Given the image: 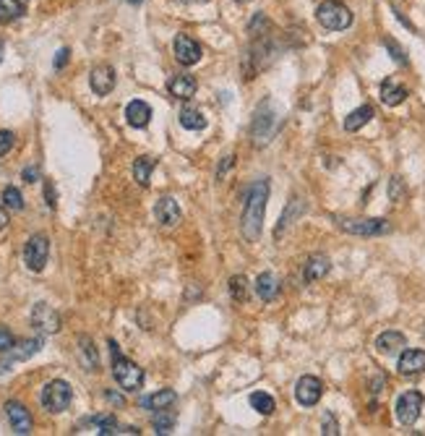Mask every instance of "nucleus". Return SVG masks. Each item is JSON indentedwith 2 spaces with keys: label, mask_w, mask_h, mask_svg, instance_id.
I'll use <instances>...</instances> for the list:
<instances>
[{
  "label": "nucleus",
  "mask_w": 425,
  "mask_h": 436,
  "mask_svg": "<svg viewBox=\"0 0 425 436\" xmlns=\"http://www.w3.org/2000/svg\"><path fill=\"white\" fill-rule=\"evenodd\" d=\"M266 201H269V181L258 178L256 183H251L243 194V217H240V230L251 243L258 240L261 228H264V215H266Z\"/></svg>",
  "instance_id": "obj_1"
},
{
  "label": "nucleus",
  "mask_w": 425,
  "mask_h": 436,
  "mask_svg": "<svg viewBox=\"0 0 425 436\" xmlns=\"http://www.w3.org/2000/svg\"><path fill=\"white\" fill-rule=\"evenodd\" d=\"M110 353H112V376L120 384V389L126 392H138L144 384V369H138L133 360H128L126 355H120L117 345L110 339Z\"/></svg>",
  "instance_id": "obj_2"
},
{
  "label": "nucleus",
  "mask_w": 425,
  "mask_h": 436,
  "mask_svg": "<svg viewBox=\"0 0 425 436\" xmlns=\"http://www.w3.org/2000/svg\"><path fill=\"white\" fill-rule=\"evenodd\" d=\"M316 19L329 32H344L352 26V11L340 0H324L316 8Z\"/></svg>",
  "instance_id": "obj_3"
},
{
  "label": "nucleus",
  "mask_w": 425,
  "mask_h": 436,
  "mask_svg": "<svg viewBox=\"0 0 425 436\" xmlns=\"http://www.w3.org/2000/svg\"><path fill=\"white\" fill-rule=\"evenodd\" d=\"M40 400H42V408L47 413H63V410H68L71 400H74V389L63 379H53V382L44 384Z\"/></svg>",
  "instance_id": "obj_4"
},
{
  "label": "nucleus",
  "mask_w": 425,
  "mask_h": 436,
  "mask_svg": "<svg viewBox=\"0 0 425 436\" xmlns=\"http://www.w3.org/2000/svg\"><path fill=\"white\" fill-rule=\"evenodd\" d=\"M340 230L350 233V235H360V238H376V235H386L392 233V225L381 217H362V219H337Z\"/></svg>",
  "instance_id": "obj_5"
},
{
  "label": "nucleus",
  "mask_w": 425,
  "mask_h": 436,
  "mask_svg": "<svg viewBox=\"0 0 425 436\" xmlns=\"http://www.w3.org/2000/svg\"><path fill=\"white\" fill-rule=\"evenodd\" d=\"M423 405H425V397L417 389H410V392H404L397 397V403H394V413H397V421L402 426H412L420 413H423Z\"/></svg>",
  "instance_id": "obj_6"
},
{
  "label": "nucleus",
  "mask_w": 425,
  "mask_h": 436,
  "mask_svg": "<svg viewBox=\"0 0 425 436\" xmlns=\"http://www.w3.org/2000/svg\"><path fill=\"white\" fill-rule=\"evenodd\" d=\"M276 131V115L272 105H261L253 115V126H251V136H253L256 146H264L272 142V136Z\"/></svg>",
  "instance_id": "obj_7"
},
{
  "label": "nucleus",
  "mask_w": 425,
  "mask_h": 436,
  "mask_svg": "<svg viewBox=\"0 0 425 436\" xmlns=\"http://www.w3.org/2000/svg\"><path fill=\"white\" fill-rule=\"evenodd\" d=\"M47 256H50V240H47V235L37 233V235H32V238L26 240V246H24V264L32 272H42L44 264H47Z\"/></svg>",
  "instance_id": "obj_8"
},
{
  "label": "nucleus",
  "mask_w": 425,
  "mask_h": 436,
  "mask_svg": "<svg viewBox=\"0 0 425 436\" xmlns=\"http://www.w3.org/2000/svg\"><path fill=\"white\" fill-rule=\"evenodd\" d=\"M42 350V337H34V339H22L16 342L8 353H3V360H0V374L3 371H11L13 363H22V360H29L32 355H37Z\"/></svg>",
  "instance_id": "obj_9"
},
{
  "label": "nucleus",
  "mask_w": 425,
  "mask_h": 436,
  "mask_svg": "<svg viewBox=\"0 0 425 436\" xmlns=\"http://www.w3.org/2000/svg\"><path fill=\"white\" fill-rule=\"evenodd\" d=\"M172 50H175V58H178L181 66H196L203 55L201 44L196 42L193 37H188V34H178L175 42H172Z\"/></svg>",
  "instance_id": "obj_10"
},
{
  "label": "nucleus",
  "mask_w": 425,
  "mask_h": 436,
  "mask_svg": "<svg viewBox=\"0 0 425 436\" xmlns=\"http://www.w3.org/2000/svg\"><path fill=\"white\" fill-rule=\"evenodd\" d=\"M321 394H324V382L316 376H300L295 384V400L303 408H313L321 400Z\"/></svg>",
  "instance_id": "obj_11"
},
{
  "label": "nucleus",
  "mask_w": 425,
  "mask_h": 436,
  "mask_svg": "<svg viewBox=\"0 0 425 436\" xmlns=\"http://www.w3.org/2000/svg\"><path fill=\"white\" fill-rule=\"evenodd\" d=\"M32 324L42 335H55V332H60V317H58V311L50 308L47 303H37L32 308Z\"/></svg>",
  "instance_id": "obj_12"
},
{
  "label": "nucleus",
  "mask_w": 425,
  "mask_h": 436,
  "mask_svg": "<svg viewBox=\"0 0 425 436\" xmlns=\"http://www.w3.org/2000/svg\"><path fill=\"white\" fill-rule=\"evenodd\" d=\"M6 415H8V424L16 434H32V413L22 403H16V400L6 403Z\"/></svg>",
  "instance_id": "obj_13"
},
{
  "label": "nucleus",
  "mask_w": 425,
  "mask_h": 436,
  "mask_svg": "<svg viewBox=\"0 0 425 436\" xmlns=\"http://www.w3.org/2000/svg\"><path fill=\"white\" fill-rule=\"evenodd\" d=\"M303 215H306V201H303L300 196H292L288 201V209H285V212H282V217H279V225L274 228V238L276 240L282 238V235H285V233L295 225V219H300Z\"/></svg>",
  "instance_id": "obj_14"
},
{
  "label": "nucleus",
  "mask_w": 425,
  "mask_h": 436,
  "mask_svg": "<svg viewBox=\"0 0 425 436\" xmlns=\"http://www.w3.org/2000/svg\"><path fill=\"white\" fill-rule=\"evenodd\" d=\"M154 217H157V222L165 225V228H175V225L183 219V215H181V207H178V201H175V199L162 196L160 201L154 204Z\"/></svg>",
  "instance_id": "obj_15"
},
{
  "label": "nucleus",
  "mask_w": 425,
  "mask_h": 436,
  "mask_svg": "<svg viewBox=\"0 0 425 436\" xmlns=\"http://www.w3.org/2000/svg\"><path fill=\"white\" fill-rule=\"evenodd\" d=\"M89 84H92V92H94V94L105 97V94H110V92L115 89V71H112L110 66L92 68V74H89Z\"/></svg>",
  "instance_id": "obj_16"
},
{
  "label": "nucleus",
  "mask_w": 425,
  "mask_h": 436,
  "mask_svg": "<svg viewBox=\"0 0 425 436\" xmlns=\"http://www.w3.org/2000/svg\"><path fill=\"white\" fill-rule=\"evenodd\" d=\"M331 269V262L326 253H313L308 262H306V269H303V283L310 285V283H319L324 280Z\"/></svg>",
  "instance_id": "obj_17"
},
{
  "label": "nucleus",
  "mask_w": 425,
  "mask_h": 436,
  "mask_svg": "<svg viewBox=\"0 0 425 436\" xmlns=\"http://www.w3.org/2000/svg\"><path fill=\"white\" fill-rule=\"evenodd\" d=\"M397 369L402 376H417L425 371V350H402Z\"/></svg>",
  "instance_id": "obj_18"
},
{
  "label": "nucleus",
  "mask_w": 425,
  "mask_h": 436,
  "mask_svg": "<svg viewBox=\"0 0 425 436\" xmlns=\"http://www.w3.org/2000/svg\"><path fill=\"white\" fill-rule=\"evenodd\" d=\"M407 348V339H404L402 332H397V329H386L381 332L378 337H376V350L383 353V355H397V353H402Z\"/></svg>",
  "instance_id": "obj_19"
},
{
  "label": "nucleus",
  "mask_w": 425,
  "mask_h": 436,
  "mask_svg": "<svg viewBox=\"0 0 425 436\" xmlns=\"http://www.w3.org/2000/svg\"><path fill=\"white\" fill-rule=\"evenodd\" d=\"M196 89H199V81L191 74H178L167 81V92L178 99H191L196 94Z\"/></svg>",
  "instance_id": "obj_20"
},
{
  "label": "nucleus",
  "mask_w": 425,
  "mask_h": 436,
  "mask_svg": "<svg viewBox=\"0 0 425 436\" xmlns=\"http://www.w3.org/2000/svg\"><path fill=\"white\" fill-rule=\"evenodd\" d=\"M126 118L133 128H147L151 120V108L144 102V99H133V102H128Z\"/></svg>",
  "instance_id": "obj_21"
},
{
  "label": "nucleus",
  "mask_w": 425,
  "mask_h": 436,
  "mask_svg": "<svg viewBox=\"0 0 425 436\" xmlns=\"http://www.w3.org/2000/svg\"><path fill=\"white\" fill-rule=\"evenodd\" d=\"M404 99H407V89L399 84V81H394V78H386L381 84V102L386 108H397V105H402Z\"/></svg>",
  "instance_id": "obj_22"
},
{
  "label": "nucleus",
  "mask_w": 425,
  "mask_h": 436,
  "mask_svg": "<svg viewBox=\"0 0 425 436\" xmlns=\"http://www.w3.org/2000/svg\"><path fill=\"white\" fill-rule=\"evenodd\" d=\"M175 403H178L175 389H160V392H154L141 400V405H144L147 410H167V408H172Z\"/></svg>",
  "instance_id": "obj_23"
},
{
  "label": "nucleus",
  "mask_w": 425,
  "mask_h": 436,
  "mask_svg": "<svg viewBox=\"0 0 425 436\" xmlns=\"http://www.w3.org/2000/svg\"><path fill=\"white\" fill-rule=\"evenodd\" d=\"M78 355H81V366H84L86 371L99 369V355H97V348H94V342H92V337H86V335L78 337Z\"/></svg>",
  "instance_id": "obj_24"
},
{
  "label": "nucleus",
  "mask_w": 425,
  "mask_h": 436,
  "mask_svg": "<svg viewBox=\"0 0 425 436\" xmlns=\"http://www.w3.org/2000/svg\"><path fill=\"white\" fill-rule=\"evenodd\" d=\"M371 118H373V108H371V105H360V108L352 110L350 115L344 118V131H347V133L360 131L365 123H371Z\"/></svg>",
  "instance_id": "obj_25"
},
{
  "label": "nucleus",
  "mask_w": 425,
  "mask_h": 436,
  "mask_svg": "<svg viewBox=\"0 0 425 436\" xmlns=\"http://www.w3.org/2000/svg\"><path fill=\"white\" fill-rule=\"evenodd\" d=\"M256 293H258L261 301H274L276 295H279V280L272 272H264L256 280Z\"/></svg>",
  "instance_id": "obj_26"
},
{
  "label": "nucleus",
  "mask_w": 425,
  "mask_h": 436,
  "mask_svg": "<svg viewBox=\"0 0 425 436\" xmlns=\"http://www.w3.org/2000/svg\"><path fill=\"white\" fill-rule=\"evenodd\" d=\"M154 167H157V160H151V157H138L136 162H133V181H136L141 188H147L151 181Z\"/></svg>",
  "instance_id": "obj_27"
},
{
  "label": "nucleus",
  "mask_w": 425,
  "mask_h": 436,
  "mask_svg": "<svg viewBox=\"0 0 425 436\" xmlns=\"http://www.w3.org/2000/svg\"><path fill=\"white\" fill-rule=\"evenodd\" d=\"M181 126L188 131H203L206 128V118L199 108H183L181 110Z\"/></svg>",
  "instance_id": "obj_28"
},
{
  "label": "nucleus",
  "mask_w": 425,
  "mask_h": 436,
  "mask_svg": "<svg viewBox=\"0 0 425 436\" xmlns=\"http://www.w3.org/2000/svg\"><path fill=\"white\" fill-rule=\"evenodd\" d=\"M24 16V0H0V24H11Z\"/></svg>",
  "instance_id": "obj_29"
},
{
  "label": "nucleus",
  "mask_w": 425,
  "mask_h": 436,
  "mask_svg": "<svg viewBox=\"0 0 425 436\" xmlns=\"http://www.w3.org/2000/svg\"><path fill=\"white\" fill-rule=\"evenodd\" d=\"M251 408H253V410H258L261 415H272L276 410V403H274V397H272V394L253 392V394H251Z\"/></svg>",
  "instance_id": "obj_30"
},
{
  "label": "nucleus",
  "mask_w": 425,
  "mask_h": 436,
  "mask_svg": "<svg viewBox=\"0 0 425 436\" xmlns=\"http://www.w3.org/2000/svg\"><path fill=\"white\" fill-rule=\"evenodd\" d=\"M151 424L157 428V434H170L172 426H175V413H172L170 408H167V410H154Z\"/></svg>",
  "instance_id": "obj_31"
},
{
  "label": "nucleus",
  "mask_w": 425,
  "mask_h": 436,
  "mask_svg": "<svg viewBox=\"0 0 425 436\" xmlns=\"http://www.w3.org/2000/svg\"><path fill=\"white\" fill-rule=\"evenodd\" d=\"M3 207L6 209H11V212H22L24 209V196H22V191L19 188H13V185H6L3 188Z\"/></svg>",
  "instance_id": "obj_32"
},
{
  "label": "nucleus",
  "mask_w": 425,
  "mask_h": 436,
  "mask_svg": "<svg viewBox=\"0 0 425 436\" xmlns=\"http://www.w3.org/2000/svg\"><path fill=\"white\" fill-rule=\"evenodd\" d=\"M230 295H233L235 303H243L245 298H248V280H245L243 274H235L233 280H230Z\"/></svg>",
  "instance_id": "obj_33"
},
{
  "label": "nucleus",
  "mask_w": 425,
  "mask_h": 436,
  "mask_svg": "<svg viewBox=\"0 0 425 436\" xmlns=\"http://www.w3.org/2000/svg\"><path fill=\"white\" fill-rule=\"evenodd\" d=\"M383 44H386V50L392 53V58L397 60V63H399V66H407V55H404V50L397 42H394L392 37H386V40H383Z\"/></svg>",
  "instance_id": "obj_34"
},
{
  "label": "nucleus",
  "mask_w": 425,
  "mask_h": 436,
  "mask_svg": "<svg viewBox=\"0 0 425 436\" xmlns=\"http://www.w3.org/2000/svg\"><path fill=\"white\" fill-rule=\"evenodd\" d=\"M389 199H392V201H402L404 199V183H402V178H397V175L389 181Z\"/></svg>",
  "instance_id": "obj_35"
},
{
  "label": "nucleus",
  "mask_w": 425,
  "mask_h": 436,
  "mask_svg": "<svg viewBox=\"0 0 425 436\" xmlns=\"http://www.w3.org/2000/svg\"><path fill=\"white\" fill-rule=\"evenodd\" d=\"M13 144H16L13 131H0V157H6V154L11 152Z\"/></svg>",
  "instance_id": "obj_36"
},
{
  "label": "nucleus",
  "mask_w": 425,
  "mask_h": 436,
  "mask_svg": "<svg viewBox=\"0 0 425 436\" xmlns=\"http://www.w3.org/2000/svg\"><path fill=\"white\" fill-rule=\"evenodd\" d=\"M321 434H326V436H337L340 434V424H337V418L331 413L324 415V431Z\"/></svg>",
  "instance_id": "obj_37"
},
{
  "label": "nucleus",
  "mask_w": 425,
  "mask_h": 436,
  "mask_svg": "<svg viewBox=\"0 0 425 436\" xmlns=\"http://www.w3.org/2000/svg\"><path fill=\"white\" fill-rule=\"evenodd\" d=\"M13 345H16L13 335L6 327H0V353H8V350H11Z\"/></svg>",
  "instance_id": "obj_38"
},
{
  "label": "nucleus",
  "mask_w": 425,
  "mask_h": 436,
  "mask_svg": "<svg viewBox=\"0 0 425 436\" xmlns=\"http://www.w3.org/2000/svg\"><path fill=\"white\" fill-rule=\"evenodd\" d=\"M233 162H235V157L230 154V157H224V162H219V167H217V181H222L224 178V173L233 167Z\"/></svg>",
  "instance_id": "obj_39"
},
{
  "label": "nucleus",
  "mask_w": 425,
  "mask_h": 436,
  "mask_svg": "<svg viewBox=\"0 0 425 436\" xmlns=\"http://www.w3.org/2000/svg\"><path fill=\"white\" fill-rule=\"evenodd\" d=\"M68 55H71V50H68V47L58 50V58H55V68H63L65 63H68Z\"/></svg>",
  "instance_id": "obj_40"
},
{
  "label": "nucleus",
  "mask_w": 425,
  "mask_h": 436,
  "mask_svg": "<svg viewBox=\"0 0 425 436\" xmlns=\"http://www.w3.org/2000/svg\"><path fill=\"white\" fill-rule=\"evenodd\" d=\"M44 196H47V207H55V188H53V183H44Z\"/></svg>",
  "instance_id": "obj_41"
},
{
  "label": "nucleus",
  "mask_w": 425,
  "mask_h": 436,
  "mask_svg": "<svg viewBox=\"0 0 425 436\" xmlns=\"http://www.w3.org/2000/svg\"><path fill=\"white\" fill-rule=\"evenodd\" d=\"M37 175H40L37 167H26V170H24V181H26V183H34V181H37Z\"/></svg>",
  "instance_id": "obj_42"
},
{
  "label": "nucleus",
  "mask_w": 425,
  "mask_h": 436,
  "mask_svg": "<svg viewBox=\"0 0 425 436\" xmlns=\"http://www.w3.org/2000/svg\"><path fill=\"white\" fill-rule=\"evenodd\" d=\"M105 397H107V400H110L112 405H123V397H120V394H115V392H107Z\"/></svg>",
  "instance_id": "obj_43"
},
{
  "label": "nucleus",
  "mask_w": 425,
  "mask_h": 436,
  "mask_svg": "<svg viewBox=\"0 0 425 436\" xmlns=\"http://www.w3.org/2000/svg\"><path fill=\"white\" fill-rule=\"evenodd\" d=\"M6 225H8V215H6V209L0 207V233L6 230Z\"/></svg>",
  "instance_id": "obj_44"
},
{
  "label": "nucleus",
  "mask_w": 425,
  "mask_h": 436,
  "mask_svg": "<svg viewBox=\"0 0 425 436\" xmlns=\"http://www.w3.org/2000/svg\"><path fill=\"white\" fill-rule=\"evenodd\" d=\"M128 3H133V6H136V3H144V0H128Z\"/></svg>",
  "instance_id": "obj_45"
},
{
  "label": "nucleus",
  "mask_w": 425,
  "mask_h": 436,
  "mask_svg": "<svg viewBox=\"0 0 425 436\" xmlns=\"http://www.w3.org/2000/svg\"><path fill=\"white\" fill-rule=\"evenodd\" d=\"M0 60H3V42H0Z\"/></svg>",
  "instance_id": "obj_46"
},
{
  "label": "nucleus",
  "mask_w": 425,
  "mask_h": 436,
  "mask_svg": "<svg viewBox=\"0 0 425 436\" xmlns=\"http://www.w3.org/2000/svg\"><path fill=\"white\" fill-rule=\"evenodd\" d=\"M235 3H251V0H235Z\"/></svg>",
  "instance_id": "obj_47"
}]
</instances>
